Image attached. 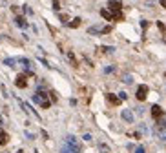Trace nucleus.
Listing matches in <instances>:
<instances>
[{
  "instance_id": "nucleus-1",
  "label": "nucleus",
  "mask_w": 166,
  "mask_h": 153,
  "mask_svg": "<svg viewBox=\"0 0 166 153\" xmlns=\"http://www.w3.org/2000/svg\"><path fill=\"white\" fill-rule=\"evenodd\" d=\"M33 102L40 104L44 109H48V108L51 106V100L48 98V93H44V91H37V93L33 95Z\"/></svg>"
},
{
  "instance_id": "nucleus-2",
  "label": "nucleus",
  "mask_w": 166,
  "mask_h": 153,
  "mask_svg": "<svg viewBox=\"0 0 166 153\" xmlns=\"http://www.w3.org/2000/svg\"><path fill=\"white\" fill-rule=\"evenodd\" d=\"M15 86L20 87V89H24V87L27 86V75H18L15 79Z\"/></svg>"
},
{
  "instance_id": "nucleus-3",
  "label": "nucleus",
  "mask_w": 166,
  "mask_h": 153,
  "mask_svg": "<svg viewBox=\"0 0 166 153\" xmlns=\"http://www.w3.org/2000/svg\"><path fill=\"white\" fill-rule=\"evenodd\" d=\"M146 97H148V86H139L137 87V98L139 100H146Z\"/></svg>"
},
{
  "instance_id": "nucleus-4",
  "label": "nucleus",
  "mask_w": 166,
  "mask_h": 153,
  "mask_svg": "<svg viewBox=\"0 0 166 153\" xmlns=\"http://www.w3.org/2000/svg\"><path fill=\"white\" fill-rule=\"evenodd\" d=\"M162 115H164V111H162V108H161L159 104L152 106V117H153V118H161Z\"/></svg>"
},
{
  "instance_id": "nucleus-5",
  "label": "nucleus",
  "mask_w": 166,
  "mask_h": 153,
  "mask_svg": "<svg viewBox=\"0 0 166 153\" xmlns=\"http://www.w3.org/2000/svg\"><path fill=\"white\" fill-rule=\"evenodd\" d=\"M106 98H108V102H110V104H113V106H119V104H121V98H119L117 95H113V93H108V95H106Z\"/></svg>"
},
{
  "instance_id": "nucleus-6",
  "label": "nucleus",
  "mask_w": 166,
  "mask_h": 153,
  "mask_svg": "<svg viewBox=\"0 0 166 153\" xmlns=\"http://www.w3.org/2000/svg\"><path fill=\"white\" fill-rule=\"evenodd\" d=\"M108 7H110L111 11H121L122 4L119 2V0H110V2H108Z\"/></svg>"
},
{
  "instance_id": "nucleus-7",
  "label": "nucleus",
  "mask_w": 166,
  "mask_h": 153,
  "mask_svg": "<svg viewBox=\"0 0 166 153\" xmlns=\"http://www.w3.org/2000/svg\"><path fill=\"white\" fill-rule=\"evenodd\" d=\"M66 144H68V146H71V148H79V149H80L77 139H75V137H71V135H69V137H66Z\"/></svg>"
},
{
  "instance_id": "nucleus-8",
  "label": "nucleus",
  "mask_w": 166,
  "mask_h": 153,
  "mask_svg": "<svg viewBox=\"0 0 166 153\" xmlns=\"http://www.w3.org/2000/svg\"><path fill=\"white\" fill-rule=\"evenodd\" d=\"M60 153H80V149H79V148H71V146L64 144V146H62V149H60Z\"/></svg>"
},
{
  "instance_id": "nucleus-9",
  "label": "nucleus",
  "mask_w": 166,
  "mask_h": 153,
  "mask_svg": "<svg viewBox=\"0 0 166 153\" xmlns=\"http://www.w3.org/2000/svg\"><path fill=\"white\" fill-rule=\"evenodd\" d=\"M122 118L126 120V122H133V113L130 109H122Z\"/></svg>"
},
{
  "instance_id": "nucleus-10",
  "label": "nucleus",
  "mask_w": 166,
  "mask_h": 153,
  "mask_svg": "<svg viewBox=\"0 0 166 153\" xmlns=\"http://www.w3.org/2000/svg\"><path fill=\"white\" fill-rule=\"evenodd\" d=\"M15 22H17V26H18V27H22V29H24V27H27V22H26V18H24V17H17V18H15Z\"/></svg>"
},
{
  "instance_id": "nucleus-11",
  "label": "nucleus",
  "mask_w": 166,
  "mask_h": 153,
  "mask_svg": "<svg viewBox=\"0 0 166 153\" xmlns=\"http://www.w3.org/2000/svg\"><path fill=\"white\" fill-rule=\"evenodd\" d=\"M100 15H102V18H106V20H111L113 18V15H111L110 9H100Z\"/></svg>"
},
{
  "instance_id": "nucleus-12",
  "label": "nucleus",
  "mask_w": 166,
  "mask_h": 153,
  "mask_svg": "<svg viewBox=\"0 0 166 153\" xmlns=\"http://www.w3.org/2000/svg\"><path fill=\"white\" fill-rule=\"evenodd\" d=\"M7 142H9V135L7 133H4V131H0V144H7Z\"/></svg>"
},
{
  "instance_id": "nucleus-13",
  "label": "nucleus",
  "mask_w": 166,
  "mask_h": 153,
  "mask_svg": "<svg viewBox=\"0 0 166 153\" xmlns=\"http://www.w3.org/2000/svg\"><path fill=\"white\" fill-rule=\"evenodd\" d=\"M80 22H82V20L77 17V18H73V20H71V22H68V26H69V27H79V26H80Z\"/></svg>"
},
{
  "instance_id": "nucleus-14",
  "label": "nucleus",
  "mask_w": 166,
  "mask_h": 153,
  "mask_svg": "<svg viewBox=\"0 0 166 153\" xmlns=\"http://www.w3.org/2000/svg\"><path fill=\"white\" fill-rule=\"evenodd\" d=\"M124 18V15L121 13V11H115V13H113V18L111 20H122Z\"/></svg>"
},
{
  "instance_id": "nucleus-15",
  "label": "nucleus",
  "mask_w": 166,
  "mask_h": 153,
  "mask_svg": "<svg viewBox=\"0 0 166 153\" xmlns=\"http://www.w3.org/2000/svg\"><path fill=\"white\" fill-rule=\"evenodd\" d=\"M17 62H18L17 58H7V60H6V66H9V68H13V66H15Z\"/></svg>"
},
{
  "instance_id": "nucleus-16",
  "label": "nucleus",
  "mask_w": 166,
  "mask_h": 153,
  "mask_svg": "<svg viewBox=\"0 0 166 153\" xmlns=\"http://www.w3.org/2000/svg\"><path fill=\"white\" fill-rule=\"evenodd\" d=\"M68 58L71 60V64H73V66H77V60H75V57H73V53H68Z\"/></svg>"
},
{
  "instance_id": "nucleus-17",
  "label": "nucleus",
  "mask_w": 166,
  "mask_h": 153,
  "mask_svg": "<svg viewBox=\"0 0 166 153\" xmlns=\"http://www.w3.org/2000/svg\"><path fill=\"white\" fill-rule=\"evenodd\" d=\"M124 82H126V84H131V76H130V75H124Z\"/></svg>"
},
{
  "instance_id": "nucleus-18",
  "label": "nucleus",
  "mask_w": 166,
  "mask_h": 153,
  "mask_svg": "<svg viewBox=\"0 0 166 153\" xmlns=\"http://www.w3.org/2000/svg\"><path fill=\"white\" fill-rule=\"evenodd\" d=\"M126 97H128V95L124 93V91H121V93H119V98H121V100H126Z\"/></svg>"
},
{
  "instance_id": "nucleus-19",
  "label": "nucleus",
  "mask_w": 166,
  "mask_h": 153,
  "mask_svg": "<svg viewBox=\"0 0 166 153\" xmlns=\"http://www.w3.org/2000/svg\"><path fill=\"white\" fill-rule=\"evenodd\" d=\"M53 9H57V11L60 9V6H58V0H53Z\"/></svg>"
},
{
  "instance_id": "nucleus-20",
  "label": "nucleus",
  "mask_w": 166,
  "mask_h": 153,
  "mask_svg": "<svg viewBox=\"0 0 166 153\" xmlns=\"http://www.w3.org/2000/svg\"><path fill=\"white\" fill-rule=\"evenodd\" d=\"M24 11H26L27 15H31V13H33V11H31V7H27V6H24Z\"/></svg>"
},
{
  "instance_id": "nucleus-21",
  "label": "nucleus",
  "mask_w": 166,
  "mask_h": 153,
  "mask_svg": "<svg viewBox=\"0 0 166 153\" xmlns=\"http://www.w3.org/2000/svg\"><path fill=\"white\" fill-rule=\"evenodd\" d=\"M141 26H142V27H148L150 24H148V20H142V22H141Z\"/></svg>"
},
{
  "instance_id": "nucleus-22",
  "label": "nucleus",
  "mask_w": 166,
  "mask_h": 153,
  "mask_svg": "<svg viewBox=\"0 0 166 153\" xmlns=\"http://www.w3.org/2000/svg\"><path fill=\"white\" fill-rule=\"evenodd\" d=\"M135 153H144V148H142V146H139V148L135 149Z\"/></svg>"
},
{
  "instance_id": "nucleus-23",
  "label": "nucleus",
  "mask_w": 166,
  "mask_h": 153,
  "mask_svg": "<svg viewBox=\"0 0 166 153\" xmlns=\"http://www.w3.org/2000/svg\"><path fill=\"white\" fill-rule=\"evenodd\" d=\"M157 26H159V29H161V31H164V24H162V22H157Z\"/></svg>"
},
{
  "instance_id": "nucleus-24",
  "label": "nucleus",
  "mask_w": 166,
  "mask_h": 153,
  "mask_svg": "<svg viewBox=\"0 0 166 153\" xmlns=\"http://www.w3.org/2000/svg\"><path fill=\"white\" fill-rule=\"evenodd\" d=\"M161 6H162V7H166V0H161Z\"/></svg>"
},
{
  "instance_id": "nucleus-25",
  "label": "nucleus",
  "mask_w": 166,
  "mask_h": 153,
  "mask_svg": "<svg viewBox=\"0 0 166 153\" xmlns=\"http://www.w3.org/2000/svg\"><path fill=\"white\" fill-rule=\"evenodd\" d=\"M0 124H2V117H0Z\"/></svg>"
},
{
  "instance_id": "nucleus-26",
  "label": "nucleus",
  "mask_w": 166,
  "mask_h": 153,
  "mask_svg": "<svg viewBox=\"0 0 166 153\" xmlns=\"http://www.w3.org/2000/svg\"><path fill=\"white\" fill-rule=\"evenodd\" d=\"M164 76H166V73H164Z\"/></svg>"
}]
</instances>
